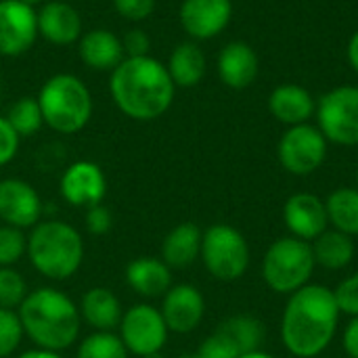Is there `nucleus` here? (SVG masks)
Instances as JSON below:
<instances>
[{
  "mask_svg": "<svg viewBox=\"0 0 358 358\" xmlns=\"http://www.w3.org/2000/svg\"><path fill=\"white\" fill-rule=\"evenodd\" d=\"M340 315L334 289L313 283L304 285L289 296L283 310V346L298 358L319 357L331 344Z\"/></svg>",
  "mask_w": 358,
  "mask_h": 358,
  "instance_id": "f257e3e1",
  "label": "nucleus"
},
{
  "mask_svg": "<svg viewBox=\"0 0 358 358\" xmlns=\"http://www.w3.org/2000/svg\"><path fill=\"white\" fill-rule=\"evenodd\" d=\"M168 67L153 57H126L109 78V92L117 109L138 122L162 117L174 101Z\"/></svg>",
  "mask_w": 358,
  "mask_h": 358,
  "instance_id": "f03ea898",
  "label": "nucleus"
},
{
  "mask_svg": "<svg viewBox=\"0 0 358 358\" xmlns=\"http://www.w3.org/2000/svg\"><path fill=\"white\" fill-rule=\"evenodd\" d=\"M23 331L44 350H65L80 336V308L59 289L42 287L25 296L19 306Z\"/></svg>",
  "mask_w": 358,
  "mask_h": 358,
  "instance_id": "7ed1b4c3",
  "label": "nucleus"
},
{
  "mask_svg": "<svg viewBox=\"0 0 358 358\" xmlns=\"http://www.w3.org/2000/svg\"><path fill=\"white\" fill-rule=\"evenodd\" d=\"M27 256L40 275L50 281H65L82 266L84 241L67 222H38L27 239Z\"/></svg>",
  "mask_w": 358,
  "mask_h": 358,
  "instance_id": "20e7f679",
  "label": "nucleus"
},
{
  "mask_svg": "<svg viewBox=\"0 0 358 358\" xmlns=\"http://www.w3.org/2000/svg\"><path fill=\"white\" fill-rule=\"evenodd\" d=\"M44 124L59 134L80 132L92 115V96L88 86L73 73L48 78L38 94Z\"/></svg>",
  "mask_w": 358,
  "mask_h": 358,
  "instance_id": "39448f33",
  "label": "nucleus"
},
{
  "mask_svg": "<svg viewBox=\"0 0 358 358\" xmlns=\"http://www.w3.org/2000/svg\"><path fill=\"white\" fill-rule=\"evenodd\" d=\"M315 266L317 262L310 243L289 235L275 241L266 250L262 260V277L273 292L292 296L308 285Z\"/></svg>",
  "mask_w": 358,
  "mask_h": 358,
  "instance_id": "423d86ee",
  "label": "nucleus"
},
{
  "mask_svg": "<svg viewBox=\"0 0 358 358\" xmlns=\"http://www.w3.org/2000/svg\"><path fill=\"white\" fill-rule=\"evenodd\" d=\"M201 260L218 281H237L250 266L245 237L231 224H212L201 237Z\"/></svg>",
  "mask_w": 358,
  "mask_h": 358,
  "instance_id": "0eeeda50",
  "label": "nucleus"
},
{
  "mask_svg": "<svg viewBox=\"0 0 358 358\" xmlns=\"http://www.w3.org/2000/svg\"><path fill=\"white\" fill-rule=\"evenodd\" d=\"M319 130L327 143L358 145V86H338L323 94L317 105Z\"/></svg>",
  "mask_w": 358,
  "mask_h": 358,
  "instance_id": "6e6552de",
  "label": "nucleus"
},
{
  "mask_svg": "<svg viewBox=\"0 0 358 358\" xmlns=\"http://www.w3.org/2000/svg\"><path fill=\"white\" fill-rule=\"evenodd\" d=\"M281 166L296 176H308L319 170L327 157V138L319 126L298 124L289 126L277 147Z\"/></svg>",
  "mask_w": 358,
  "mask_h": 358,
  "instance_id": "1a4fd4ad",
  "label": "nucleus"
},
{
  "mask_svg": "<svg viewBox=\"0 0 358 358\" xmlns=\"http://www.w3.org/2000/svg\"><path fill=\"white\" fill-rule=\"evenodd\" d=\"M120 338L128 352L145 358L162 352L168 340V327L157 308L138 304L124 313L120 323Z\"/></svg>",
  "mask_w": 358,
  "mask_h": 358,
  "instance_id": "9d476101",
  "label": "nucleus"
},
{
  "mask_svg": "<svg viewBox=\"0 0 358 358\" xmlns=\"http://www.w3.org/2000/svg\"><path fill=\"white\" fill-rule=\"evenodd\" d=\"M38 13L19 0H0V55L19 57L38 38Z\"/></svg>",
  "mask_w": 358,
  "mask_h": 358,
  "instance_id": "9b49d317",
  "label": "nucleus"
},
{
  "mask_svg": "<svg viewBox=\"0 0 358 358\" xmlns=\"http://www.w3.org/2000/svg\"><path fill=\"white\" fill-rule=\"evenodd\" d=\"M59 189L67 203H71L73 208L88 210L103 201V197L107 193V180H105L101 166L84 159V162L71 164L63 172Z\"/></svg>",
  "mask_w": 358,
  "mask_h": 358,
  "instance_id": "f8f14e48",
  "label": "nucleus"
},
{
  "mask_svg": "<svg viewBox=\"0 0 358 358\" xmlns=\"http://www.w3.org/2000/svg\"><path fill=\"white\" fill-rule=\"evenodd\" d=\"M180 25L195 40L216 38L227 29L233 17L231 0H182Z\"/></svg>",
  "mask_w": 358,
  "mask_h": 358,
  "instance_id": "ddd939ff",
  "label": "nucleus"
},
{
  "mask_svg": "<svg viewBox=\"0 0 358 358\" xmlns=\"http://www.w3.org/2000/svg\"><path fill=\"white\" fill-rule=\"evenodd\" d=\"M42 216V201L36 189L19 178L0 180V220L15 229L38 224Z\"/></svg>",
  "mask_w": 358,
  "mask_h": 358,
  "instance_id": "4468645a",
  "label": "nucleus"
},
{
  "mask_svg": "<svg viewBox=\"0 0 358 358\" xmlns=\"http://www.w3.org/2000/svg\"><path fill=\"white\" fill-rule=\"evenodd\" d=\"M159 313L166 321L168 331L191 334L193 329L199 327L203 319L206 300L195 285H189V283L174 285L166 292Z\"/></svg>",
  "mask_w": 358,
  "mask_h": 358,
  "instance_id": "2eb2a0df",
  "label": "nucleus"
},
{
  "mask_svg": "<svg viewBox=\"0 0 358 358\" xmlns=\"http://www.w3.org/2000/svg\"><path fill=\"white\" fill-rule=\"evenodd\" d=\"M283 220L292 237L302 241H315L321 233L327 231L329 218L325 201L313 193H296L285 201Z\"/></svg>",
  "mask_w": 358,
  "mask_h": 358,
  "instance_id": "dca6fc26",
  "label": "nucleus"
},
{
  "mask_svg": "<svg viewBox=\"0 0 358 358\" xmlns=\"http://www.w3.org/2000/svg\"><path fill=\"white\" fill-rule=\"evenodd\" d=\"M38 34L57 46L73 44L82 36V17L67 2H44L38 10Z\"/></svg>",
  "mask_w": 358,
  "mask_h": 358,
  "instance_id": "f3484780",
  "label": "nucleus"
},
{
  "mask_svg": "<svg viewBox=\"0 0 358 358\" xmlns=\"http://www.w3.org/2000/svg\"><path fill=\"white\" fill-rule=\"evenodd\" d=\"M260 71V61L256 50L241 40L229 42L218 55V76L224 86L233 90H243L254 84Z\"/></svg>",
  "mask_w": 358,
  "mask_h": 358,
  "instance_id": "a211bd4d",
  "label": "nucleus"
},
{
  "mask_svg": "<svg viewBox=\"0 0 358 358\" xmlns=\"http://www.w3.org/2000/svg\"><path fill=\"white\" fill-rule=\"evenodd\" d=\"M80 59L96 71H113L126 57L122 40L109 29H90L78 40Z\"/></svg>",
  "mask_w": 358,
  "mask_h": 358,
  "instance_id": "6ab92c4d",
  "label": "nucleus"
},
{
  "mask_svg": "<svg viewBox=\"0 0 358 358\" xmlns=\"http://www.w3.org/2000/svg\"><path fill=\"white\" fill-rule=\"evenodd\" d=\"M268 111L275 120L287 126L308 124L317 111L313 94L300 84H281L268 96Z\"/></svg>",
  "mask_w": 358,
  "mask_h": 358,
  "instance_id": "aec40b11",
  "label": "nucleus"
},
{
  "mask_svg": "<svg viewBox=\"0 0 358 358\" xmlns=\"http://www.w3.org/2000/svg\"><path fill=\"white\" fill-rule=\"evenodd\" d=\"M126 283L143 298H159L172 287V273L162 258L145 256L126 266Z\"/></svg>",
  "mask_w": 358,
  "mask_h": 358,
  "instance_id": "412c9836",
  "label": "nucleus"
},
{
  "mask_svg": "<svg viewBox=\"0 0 358 358\" xmlns=\"http://www.w3.org/2000/svg\"><path fill=\"white\" fill-rule=\"evenodd\" d=\"M80 317L96 331H113L122 323V304L107 287H92L82 296Z\"/></svg>",
  "mask_w": 358,
  "mask_h": 358,
  "instance_id": "4be33fe9",
  "label": "nucleus"
},
{
  "mask_svg": "<svg viewBox=\"0 0 358 358\" xmlns=\"http://www.w3.org/2000/svg\"><path fill=\"white\" fill-rule=\"evenodd\" d=\"M201 229L193 222L174 227L162 243V260L170 268H187L201 254Z\"/></svg>",
  "mask_w": 358,
  "mask_h": 358,
  "instance_id": "5701e85b",
  "label": "nucleus"
},
{
  "mask_svg": "<svg viewBox=\"0 0 358 358\" xmlns=\"http://www.w3.org/2000/svg\"><path fill=\"white\" fill-rule=\"evenodd\" d=\"M166 67L174 86L193 88L206 76V55L195 42H182L172 50Z\"/></svg>",
  "mask_w": 358,
  "mask_h": 358,
  "instance_id": "b1692460",
  "label": "nucleus"
},
{
  "mask_svg": "<svg viewBox=\"0 0 358 358\" xmlns=\"http://www.w3.org/2000/svg\"><path fill=\"white\" fill-rule=\"evenodd\" d=\"M313 256L315 262L327 271H342L346 268L355 258V241L350 235H344L336 229H327L321 233L313 243Z\"/></svg>",
  "mask_w": 358,
  "mask_h": 358,
  "instance_id": "393cba45",
  "label": "nucleus"
},
{
  "mask_svg": "<svg viewBox=\"0 0 358 358\" xmlns=\"http://www.w3.org/2000/svg\"><path fill=\"white\" fill-rule=\"evenodd\" d=\"M325 208H327V218H329V224L344 233V235H350V237H357L358 235V189L352 187H342V189H336L327 201H325Z\"/></svg>",
  "mask_w": 358,
  "mask_h": 358,
  "instance_id": "a878e982",
  "label": "nucleus"
},
{
  "mask_svg": "<svg viewBox=\"0 0 358 358\" xmlns=\"http://www.w3.org/2000/svg\"><path fill=\"white\" fill-rule=\"evenodd\" d=\"M220 329L235 342V346L239 348L241 355L260 350V346L264 342V325H262V321H258L252 315L231 317L229 321H224L220 325Z\"/></svg>",
  "mask_w": 358,
  "mask_h": 358,
  "instance_id": "bb28decb",
  "label": "nucleus"
},
{
  "mask_svg": "<svg viewBox=\"0 0 358 358\" xmlns=\"http://www.w3.org/2000/svg\"><path fill=\"white\" fill-rule=\"evenodd\" d=\"M6 120L19 136H31L44 124L38 99L34 96H23L17 103H13L6 113Z\"/></svg>",
  "mask_w": 358,
  "mask_h": 358,
  "instance_id": "cd10ccee",
  "label": "nucleus"
},
{
  "mask_svg": "<svg viewBox=\"0 0 358 358\" xmlns=\"http://www.w3.org/2000/svg\"><path fill=\"white\" fill-rule=\"evenodd\" d=\"M76 358H128V350L120 336L96 331L80 344Z\"/></svg>",
  "mask_w": 358,
  "mask_h": 358,
  "instance_id": "c85d7f7f",
  "label": "nucleus"
},
{
  "mask_svg": "<svg viewBox=\"0 0 358 358\" xmlns=\"http://www.w3.org/2000/svg\"><path fill=\"white\" fill-rule=\"evenodd\" d=\"M27 296V285L23 277L10 266H0V308L13 310L23 304Z\"/></svg>",
  "mask_w": 358,
  "mask_h": 358,
  "instance_id": "c756f323",
  "label": "nucleus"
},
{
  "mask_svg": "<svg viewBox=\"0 0 358 358\" xmlns=\"http://www.w3.org/2000/svg\"><path fill=\"white\" fill-rule=\"evenodd\" d=\"M23 254H27V239L23 237L21 229L15 227H0V266L17 264Z\"/></svg>",
  "mask_w": 358,
  "mask_h": 358,
  "instance_id": "7c9ffc66",
  "label": "nucleus"
},
{
  "mask_svg": "<svg viewBox=\"0 0 358 358\" xmlns=\"http://www.w3.org/2000/svg\"><path fill=\"white\" fill-rule=\"evenodd\" d=\"M23 325L17 313L0 308V358L10 357L23 338Z\"/></svg>",
  "mask_w": 358,
  "mask_h": 358,
  "instance_id": "2f4dec72",
  "label": "nucleus"
},
{
  "mask_svg": "<svg viewBox=\"0 0 358 358\" xmlns=\"http://www.w3.org/2000/svg\"><path fill=\"white\" fill-rule=\"evenodd\" d=\"M199 357L203 358H239L241 357V352H239V348L235 346V342L218 327L210 338H206L203 340V344H201V348H199V352H197Z\"/></svg>",
  "mask_w": 358,
  "mask_h": 358,
  "instance_id": "473e14b6",
  "label": "nucleus"
},
{
  "mask_svg": "<svg viewBox=\"0 0 358 358\" xmlns=\"http://www.w3.org/2000/svg\"><path fill=\"white\" fill-rule=\"evenodd\" d=\"M338 308L342 315L358 317V273L344 279L336 289H334Z\"/></svg>",
  "mask_w": 358,
  "mask_h": 358,
  "instance_id": "72a5a7b5",
  "label": "nucleus"
},
{
  "mask_svg": "<svg viewBox=\"0 0 358 358\" xmlns=\"http://www.w3.org/2000/svg\"><path fill=\"white\" fill-rule=\"evenodd\" d=\"M113 8L128 21H143L155 10V0H111Z\"/></svg>",
  "mask_w": 358,
  "mask_h": 358,
  "instance_id": "f704fd0d",
  "label": "nucleus"
},
{
  "mask_svg": "<svg viewBox=\"0 0 358 358\" xmlns=\"http://www.w3.org/2000/svg\"><path fill=\"white\" fill-rule=\"evenodd\" d=\"M19 134L13 130L6 117L0 115V166L8 164L19 151Z\"/></svg>",
  "mask_w": 358,
  "mask_h": 358,
  "instance_id": "c9c22d12",
  "label": "nucleus"
},
{
  "mask_svg": "<svg viewBox=\"0 0 358 358\" xmlns=\"http://www.w3.org/2000/svg\"><path fill=\"white\" fill-rule=\"evenodd\" d=\"M111 224H113V216H111V212L103 203L88 208V212H86V229L92 235H105V233H109Z\"/></svg>",
  "mask_w": 358,
  "mask_h": 358,
  "instance_id": "e433bc0d",
  "label": "nucleus"
},
{
  "mask_svg": "<svg viewBox=\"0 0 358 358\" xmlns=\"http://www.w3.org/2000/svg\"><path fill=\"white\" fill-rule=\"evenodd\" d=\"M122 46L126 57H147L151 48V40L143 29H132L122 38Z\"/></svg>",
  "mask_w": 358,
  "mask_h": 358,
  "instance_id": "4c0bfd02",
  "label": "nucleus"
},
{
  "mask_svg": "<svg viewBox=\"0 0 358 358\" xmlns=\"http://www.w3.org/2000/svg\"><path fill=\"white\" fill-rule=\"evenodd\" d=\"M344 350L350 358H358V317H352L344 329Z\"/></svg>",
  "mask_w": 358,
  "mask_h": 358,
  "instance_id": "58836bf2",
  "label": "nucleus"
},
{
  "mask_svg": "<svg viewBox=\"0 0 358 358\" xmlns=\"http://www.w3.org/2000/svg\"><path fill=\"white\" fill-rule=\"evenodd\" d=\"M346 55H348V63L352 65V69L358 73V31L352 34V38L348 42V48H346Z\"/></svg>",
  "mask_w": 358,
  "mask_h": 358,
  "instance_id": "ea45409f",
  "label": "nucleus"
},
{
  "mask_svg": "<svg viewBox=\"0 0 358 358\" xmlns=\"http://www.w3.org/2000/svg\"><path fill=\"white\" fill-rule=\"evenodd\" d=\"M19 358H61L59 352H52V350H44V348H36V350H29V352H23Z\"/></svg>",
  "mask_w": 358,
  "mask_h": 358,
  "instance_id": "a19ab883",
  "label": "nucleus"
},
{
  "mask_svg": "<svg viewBox=\"0 0 358 358\" xmlns=\"http://www.w3.org/2000/svg\"><path fill=\"white\" fill-rule=\"evenodd\" d=\"M239 358H275V357H271V355H266V352H262V350H256V352H248V355H241Z\"/></svg>",
  "mask_w": 358,
  "mask_h": 358,
  "instance_id": "79ce46f5",
  "label": "nucleus"
},
{
  "mask_svg": "<svg viewBox=\"0 0 358 358\" xmlns=\"http://www.w3.org/2000/svg\"><path fill=\"white\" fill-rule=\"evenodd\" d=\"M19 2H23V4H27V6H38V4H44L46 0H19Z\"/></svg>",
  "mask_w": 358,
  "mask_h": 358,
  "instance_id": "37998d69",
  "label": "nucleus"
},
{
  "mask_svg": "<svg viewBox=\"0 0 358 358\" xmlns=\"http://www.w3.org/2000/svg\"><path fill=\"white\" fill-rule=\"evenodd\" d=\"M145 358H166L162 352H155V355H149V357H145Z\"/></svg>",
  "mask_w": 358,
  "mask_h": 358,
  "instance_id": "c03bdc74",
  "label": "nucleus"
},
{
  "mask_svg": "<svg viewBox=\"0 0 358 358\" xmlns=\"http://www.w3.org/2000/svg\"><path fill=\"white\" fill-rule=\"evenodd\" d=\"M187 358H203V357H199V355H195V357H187Z\"/></svg>",
  "mask_w": 358,
  "mask_h": 358,
  "instance_id": "a18cd8bd",
  "label": "nucleus"
},
{
  "mask_svg": "<svg viewBox=\"0 0 358 358\" xmlns=\"http://www.w3.org/2000/svg\"><path fill=\"white\" fill-rule=\"evenodd\" d=\"M357 182H358V168H357Z\"/></svg>",
  "mask_w": 358,
  "mask_h": 358,
  "instance_id": "49530a36",
  "label": "nucleus"
}]
</instances>
